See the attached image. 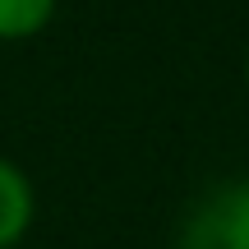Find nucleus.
I'll return each mask as SVG.
<instances>
[{
	"instance_id": "4",
	"label": "nucleus",
	"mask_w": 249,
	"mask_h": 249,
	"mask_svg": "<svg viewBox=\"0 0 249 249\" xmlns=\"http://www.w3.org/2000/svg\"><path fill=\"white\" fill-rule=\"evenodd\" d=\"M245 83H249V46H245Z\"/></svg>"
},
{
	"instance_id": "3",
	"label": "nucleus",
	"mask_w": 249,
	"mask_h": 249,
	"mask_svg": "<svg viewBox=\"0 0 249 249\" xmlns=\"http://www.w3.org/2000/svg\"><path fill=\"white\" fill-rule=\"evenodd\" d=\"M60 0H0V42H33L51 28Z\"/></svg>"
},
{
	"instance_id": "1",
	"label": "nucleus",
	"mask_w": 249,
	"mask_h": 249,
	"mask_svg": "<svg viewBox=\"0 0 249 249\" xmlns=\"http://www.w3.org/2000/svg\"><path fill=\"white\" fill-rule=\"evenodd\" d=\"M176 249H249V176L208 185L180 217Z\"/></svg>"
},
{
	"instance_id": "2",
	"label": "nucleus",
	"mask_w": 249,
	"mask_h": 249,
	"mask_svg": "<svg viewBox=\"0 0 249 249\" xmlns=\"http://www.w3.org/2000/svg\"><path fill=\"white\" fill-rule=\"evenodd\" d=\"M37 217V189L28 180V171L18 161H9L0 152V249H14L33 231Z\"/></svg>"
}]
</instances>
